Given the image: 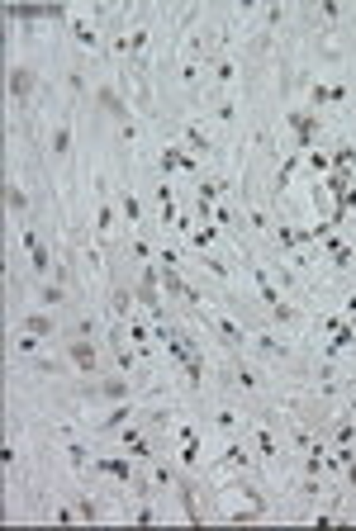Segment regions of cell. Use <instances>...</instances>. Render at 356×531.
Instances as JSON below:
<instances>
[{
    "instance_id": "6da1fadb",
    "label": "cell",
    "mask_w": 356,
    "mask_h": 531,
    "mask_svg": "<svg viewBox=\"0 0 356 531\" xmlns=\"http://www.w3.org/2000/svg\"><path fill=\"white\" fill-rule=\"evenodd\" d=\"M33 85H38L33 67H10V72H5V90H10V100H15V105H29Z\"/></svg>"
},
{
    "instance_id": "7a4b0ae2",
    "label": "cell",
    "mask_w": 356,
    "mask_h": 531,
    "mask_svg": "<svg viewBox=\"0 0 356 531\" xmlns=\"http://www.w3.org/2000/svg\"><path fill=\"white\" fill-rule=\"evenodd\" d=\"M95 470L110 475V479H119V484H134V479H138V460L129 451H124V455H105V460H95Z\"/></svg>"
},
{
    "instance_id": "3957f363",
    "label": "cell",
    "mask_w": 356,
    "mask_h": 531,
    "mask_svg": "<svg viewBox=\"0 0 356 531\" xmlns=\"http://www.w3.org/2000/svg\"><path fill=\"white\" fill-rule=\"evenodd\" d=\"M86 398H114V403H129L134 398V379H100V384H86Z\"/></svg>"
},
{
    "instance_id": "277c9868",
    "label": "cell",
    "mask_w": 356,
    "mask_h": 531,
    "mask_svg": "<svg viewBox=\"0 0 356 531\" xmlns=\"http://www.w3.org/2000/svg\"><path fill=\"white\" fill-rule=\"evenodd\" d=\"M157 280H162V270H157V266H147V270H143V280H138V304H143L152 318H162V304H157Z\"/></svg>"
},
{
    "instance_id": "5b68a950",
    "label": "cell",
    "mask_w": 356,
    "mask_h": 531,
    "mask_svg": "<svg viewBox=\"0 0 356 531\" xmlns=\"http://www.w3.org/2000/svg\"><path fill=\"white\" fill-rule=\"evenodd\" d=\"M290 129H295V142H300V152H309V142H314V133H318V114H309V109H295V114H290Z\"/></svg>"
},
{
    "instance_id": "8992f818",
    "label": "cell",
    "mask_w": 356,
    "mask_h": 531,
    "mask_svg": "<svg viewBox=\"0 0 356 531\" xmlns=\"http://www.w3.org/2000/svg\"><path fill=\"white\" fill-rule=\"evenodd\" d=\"M67 361L76 366V370L95 375V366H100V356H95V346L86 342V337H76V342H67Z\"/></svg>"
},
{
    "instance_id": "52a82bcc",
    "label": "cell",
    "mask_w": 356,
    "mask_h": 531,
    "mask_svg": "<svg viewBox=\"0 0 356 531\" xmlns=\"http://www.w3.org/2000/svg\"><path fill=\"white\" fill-rule=\"evenodd\" d=\"M134 304H138L134 290L114 285V290H110V318H114V322H129V318H134Z\"/></svg>"
},
{
    "instance_id": "ba28073f",
    "label": "cell",
    "mask_w": 356,
    "mask_h": 531,
    "mask_svg": "<svg viewBox=\"0 0 356 531\" xmlns=\"http://www.w3.org/2000/svg\"><path fill=\"white\" fill-rule=\"evenodd\" d=\"M119 441H124V451L134 455V460H152V446H147V436L134 432V427H119Z\"/></svg>"
},
{
    "instance_id": "9c48e42d",
    "label": "cell",
    "mask_w": 356,
    "mask_h": 531,
    "mask_svg": "<svg viewBox=\"0 0 356 531\" xmlns=\"http://www.w3.org/2000/svg\"><path fill=\"white\" fill-rule=\"evenodd\" d=\"M95 105H100V109H110V114L119 119V124H134V119H129V105H124V100L114 95L110 85H100V90H95Z\"/></svg>"
},
{
    "instance_id": "30bf717a",
    "label": "cell",
    "mask_w": 356,
    "mask_h": 531,
    "mask_svg": "<svg viewBox=\"0 0 356 531\" xmlns=\"http://www.w3.org/2000/svg\"><path fill=\"white\" fill-rule=\"evenodd\" d=\"M19 327H24V332H33V337H57V318H53V313H29Z\"/></svg>"
},
{
    "instance_id": "8fae6325",
    "label": "cell",
    "mask_w": 356,
    "mask_h": 531,
    "mask_svg": "<svg viewBox=\"0 0 356 531\" xmlns=\"http://www.w3.org/2000/svg\"><path fill=\"white\" fill-rule=\"evenodd\" d=\"M48 147H53V157H57V161L72 157V124H67V119H62V124L53 129V142H48Z\"/></svg>"
},
{
    "instance_id": "7c38bea8",
    "label": "cell",
    "mask_w": 356,
    "mask_h": 531,
    "mask_svg": "<svg viewBox=\"0 0 356 531\" xmlns=\"http://www.w3.org/2000/svg\"><path fill=\"white\" fill-rule=\"evenodd\" d=\"M129 418H138V413H134V403H119L110 418H100V427H95V432H119V427H129Z\"/></svg>"
},
{
    "instance_id": "4fadbf2b",
    "label": "cell",
    "mask_w": 356,
    "mask_h": 531,
    "mask_svg": "<svg viewBox=\"0 0 356 531\" xmlns=\"http://www.w3.org/2000/svg\"><path fill=\"white\" fill-rule=\"evenodd\" d=\"M209 327H214V332H219L228 346H243V342H247V332L238 327V322H228V318H209Z\"/></svg>"
},
{
    "instance_id": "5bb4252c",
    "label": "cell",
    "mask_w": 356,
    "mask_h": 531,
    "mask_svg": "<svg viewBox=\"0 0 356 531\" xmlns=\"http://www.w3.org/2000/svg\"><path fill=\"white\" fill-rule=\"evenodd\" d=\"M157 166H162V171H195V157L176 152V147H166L162 157H157Z\"/></svg>"
},
{
    "instance_id": "9a60e30c",
    "label": "cell",
    "mask_w": 356,
    "mask_h": 531,
    "mask_svg": "<svg viewBox=\"0 0 356 531\" xmlns=\"http://www.w3.org/2000/svg\"><path fill=\"white\" fill-rule=\"evenodd\" d=\"M214 238H219V228H214V223L191 228V247H195V252H209V247H214Z\"/></svg>"
},
{
    "instance_id": "2e32d148",
    "label": "cell",
    "mask_w": 356,
    "mask_h": 531,
    "mask_svg": "<svg viewBox=\"0 0 356 531\" xmlns=\"http://www.w3.org/2000/svg\"><path fill=\"white\" fill-rule=\"evenodd\" d=\"M252 346H257L261 356H271V361H285V356H290V346L275 342V337H252Z\"/></svg>"
},
{
    "instance_id": "e0dca14e",
    "label": "cell",
    "mask_w": 356,
    "mask_h": 531,
    "mask_svg": "<svg viewBox=\"0 0 356 531\" xmlns=\"http://www.w3.org/2000/svg\"><path fill=\"white\" fill-rule=\"evenodd\" d=\"M266 313H271L280 327H295V322H300V309H295L290 299H280V304H275V309H266Z\"/></svg>"
},
{
    "instance_id": "ac0fdd59",
    "label": "cell",
    "mask_w": 356,
    "mask_h": 531,
    "mask_svg": "<svg viewBox=\"0 0 356 531\" xmlns=\"http://www.w3.org/2000/svg\"><path fill=\"white\" fill-rule=\"evenodd\" d=\"M5 209H10V213H24L29 209V195L15 186V181H5Z\"/></svg>"
},
{
    "instance_id": "d6986e66",
    "label": "cell",
    "mask_w": 356,
    "mask_h": 531,
    "mask_svg": "<svg viewBox=\"0 0 356 531\" xmlns=\"http://www.w3.org/2000/svg\"><path fill=\"white\" fill-rule=\"evenodd\" d=\"M247 460H252V455H247L243 441H228V451H223V465H228V470H247Z\"/></svg>"
},
{
    "instance_id": "ffe728a7",
    "label": "cell",
    "mask_w": 356,
    "mask_h": 531,
    "mask_svg": "<svg viewBox=\"0 0 356 531\" xmlns=\"http://www.w3.org/2000/svg\"><path fill=\"white\" fill-rule=\"evenodd\" d=\"M181 465H200V432H195V427H186V451H181Z\"/></svg>"
},
{
    "instance_id": "44dd1931",
    "label": "cell",
    "mask_w": 356,
    "mask_h": 531,
    "mask_svg": "<svg viewBox=\"0 0 356 531\" xmlns=\"http://www.w3.org/2000/svg\"><path fill=\"white\" fill-rule=\"evenodd\" d=\"M233 384H238V389H261V375L252 370V366H238V370H233Z\"/></svg>"
},
{
    "instance_id": "7402d4cb",
    "label": "cell",
    "mask_w": 356,
    "mask_h": 531,
    "mask_svg": "<svg viewBox=\"0 0 356 531\" xmlns=\"http://www.w3.org/2000/svg\"><path fill=\"white\" fill-rule=\"evenodd\" d=\"M110 228H114V209L100 204V213H95V238H110Z\"/></svg>"
},
{
    "instance_id": "603a6c76",
    "label": "cell",
    "mask_w": 356,
    "mask_h": 531,
    "mask_svg": "<svg viewBox=\"0 0 356 531\" xmlns=\"http://www.w3.org/2000/svg\"><path fill=\"white\" fill-rule=\"evenodd\" d=\"M352 161H356V147H352V142H342V147L332 152V166H337V171H352Z\"/></svg>"
},
{
    "instance_id": "cb8c5ba5",
    "label": "cell",
    "mask_w": 356,
    "mask_h": 531,
    "mask_svg": "<svg viewBox=\"0 0 356 531\" xmlns=\"http://www.w3.org/2000/svg\"><path fill=\"white\" fill-rule=\"evenodd\" d=\"M119 213H124L129 223H138V218H143V209H138V195H124V199H119Z\"/></svg>"
},
{
    "instance_id": "d4e9b609",
    "label": "cell",
    "mask_w": 356,
    "mask_h": 531,
    "mask_svg": "<svg viewBox=\"0 0 356 531\" xmlns=\"http://www.w3.org/2000/svg\"><path fill=\"white\" fill-rule=\"evenodd\" d=\"M219 195H223V186H219V181H200V204H214Z\"/></svg>"
},
{
    "instance_id": "484cf974",
    "label": "cell",
    "mask_w": 356,
    "mask_h": 531,
    "mask_svg": "<svg viewBox=\"0 0 356 531\" xmlns=\"http://www.w3.org/2000/svg\"><path fill=\"white\" fill-rule=\"evenodd\" d=\"M72 38L81 43V48H95L100 38H95V28H86V24H72Z\"/></svg>"
},
{
    "instance_id": "4316f807",
    "label": "cell",
    "mask_w": 356,
    "mask_h": 531,
    "mask_svg": "<svg viewBox=\"0 0 356 531\" xmlns=\"http://www.w3.org/2000/svg\"><path fill=\"white\" fill-rule=\"evenodd\" d=\"M257 451L266 455V460H271V455H280V446H275V436H271V432H257Z\"/></svg>"
},
{
    "instance_id": "83f0119b",
    "label": "cell",
    "mask_w": 356,
    "mask_h": 531,
    "mask_svg": "<svg viewBox=\"0 0 356 531\" xmlns=\"http://www.w3.org/2000/svg\"><path fill=\"white\" fill-rule=\"evenodd\" d=\"M214 81H219V85H233V81H238V67H233V62H219V67H214Z\"/></svg>"
},
{
    "instance_id": "f1b7e54d",
    "label": "cell",
    "mask_w": 356,
    "mask_h": 531,
    "mask_svg": "<svg viewBox=\"0 0 356 531\" xmlns=\"http://www.w3.org/2000/svg\"><path fill=\"white\" fill-rule=\"evenodd\" d=\"M43 304H48V309L67 304V290H62V285H43Z\"/></svg>"
},
{
    "instance_id": "f546056e",
    "label": "cell",
    "mask_w": 356,
    "mask_h": 531,
    "mask_svg": "<svg viewBox=\"0 0 356 531\" xmlns=\"http://www.w3.org/2000/svg\"><path fill=\"white\" fill-rule=\"evenodd\" d=\"M328 166H332V157H328V152H309V171H314V176H323Z\"/></svg>"
},
{
    "instance_id": "4dcf8cb0",
    "label": "cell",
    "mask_w": 356,
    "mask_h": 531,
    "mask_svg": "<svg viewBox=\"0 0 356 531\" xmlns=\"http://www.w3.org/2000/svg\"><path fill=\"white\" fill-rule=\"evenodd\" d=\"M214 423H219L223 432H238V413H233V408H219V413H214Z\"/></svg>"
},
{
    "instance_id": "1f68e13d",
    "label": "cell",
    "mask_w": 356,
    "mask_h": 531,
    "mask_svg": "<svg viewBox=\"0 0 356 531\" xmlns=\"http://www.w3.org/2000/svg\"><path fill=\"white\" fill-rule=\"evenodd\" d=\"M67 90H72V95H86V72L72 67V72H67Z\"/></svg>"
},
{
    "instance_id": "d6a6232c",
    "label": "cell",
    "mask_w": 356,
    "mask_h": 531,
    "mask_svg": "<svg viewBox=\"0 0 356 531\" xmlns=\"http://www.w3.org/2000/svg\"><path fill=\"white\" fill-rule=\"evenodd\" d=\"M76 512H81V522H95V517H100V507H95V498H81V503H76Z\"/></svg>"
},
{
    "instance_id": "836d02e7",
    "label": "cell",
    "mask_w": 356,
    "mask_h": 531,
    "mask_svg": "<svg viewBox=\"0 0 356 531\" xmlns=\"http://www.w3.org/2000/svg\"><path fill=\"white\" fill-rule=\"evenodd\" d=\"M19 351H24V356H33V351H38V346H43V337H33V332H24V337H19Z\"/></svg>"
},
{
    "instance_id": "e575fe53",
    "label": "cell",
    "mask_w": 356,
    "mask_h": 531,
    "mask_svg": "<svg viewBox=\"0 0 356 531\" xmlns=\"http://www.w3.org/2000/svg\"><path fill=\"white\" fill-rule=\"evenodd\" d=\"M134 522H162V512H157V507H147V503H143V507L134 512Z\"/></svg>"
},
{
    "instance_id": "d590c367",
    "label": "cell",
    "mask_w": 356,
    "mask_h": 531,
    "mask_svg": "<svg viewBox=\"0 0 356 531\" xmlns=\"http://www.w3.org/2000/svg\"><path fill=\"white\" fill-rule=\"evenodd\" d=\"M186 138H191V147H195V152H209V138H204V133H200V129H191V133H186Z\"/></svg>"
},
{
    "instance_id": "8d00e7d4",
    "label": "cell",
    "mask_w": 356,
    "mask_h": 531,
    "mask_svg": "<svg viewBox=\"0 0 356 531\" xmlns=\"http://www.w3.org/2000/svg\"><path fill=\"white\" fill-rule=\"evenodd\" d=\"M129 337H134V342H147V322H138V318H129Z\"/></svg>"
},
{
    "instance_id": "74e56055",
    "label": "cell",
    "mask_w": 356,
    "mask_h": 531,
    "mask_svg": "<svg viewBox=\"0 0 356 531\" xmlns=\"http://www.w3.org/2000/svg\"><path fill=\"white\" fill-rule=\"evenodd\" d=\"M67 460H72L76 470H86V446H67Z\"/></svg>"
},
{
    "instance_id": "f35d334b",
    "label": "cell",
    "mask_w": 356,
    "mask_h": 531,
    "mask_svg": "<svg viewBox=\"0 0 356 531\" xmlns=\"http://www.w3.org/2000/svg\"><path fill=\"white\" fill-rule=\"evenodd\" d=\"M347 484H352V489H356V460H352V465H347Z\"/></svg>"
},
{
    "instance_id": "ab89813d",
    "label": "cell",
    "mask_w": 356,
    "mask_h": 531,
    "mask_svg": "<svg viewBox=\"0 0 356 531\" xmlns=\"http://www.w3.org/2000/svg\"><path fill=\"white\" fill-rule=\"evenodd\" d=\"M352 418H356V403H352Z\"/></svg>"
}]
</instances>
